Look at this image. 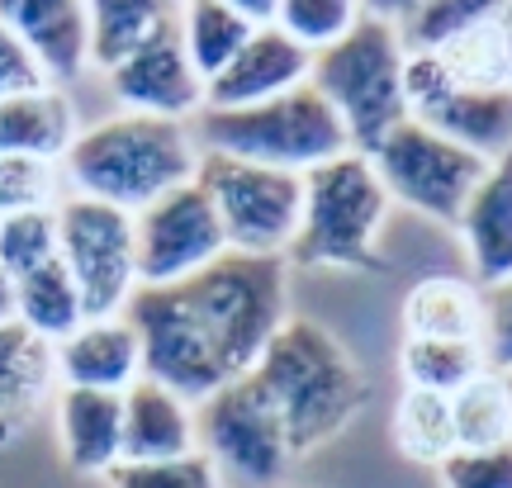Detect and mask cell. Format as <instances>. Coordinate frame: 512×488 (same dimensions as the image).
<instances>
[{
    "label": "cell",
    "mask_w": 512,
    "mask_h": 488,
    "mask_svg": "<svg viewBox=\"0 0 512 488\" xmlns=\"http://www.w3.org/2000/svg\"><path fill=\"white\" fill-rule=\"evenodd\" d=\"M403 389H427V394L451 398L470 380H479L489 361L479 342H427V337H403L399 351Z\"/></svg>",
    "instance_id": "obj_26"
},
{
    "label": "cell",
    "mask_w": 512,
    "mask_h": 488,
    "mask_svg": "<svg viewBox=\"0 0 512 488\" xmlns=\"http://www.w3.org/2000/svg\"><path fill=\"white\" fill-rule=\"evenodd\" d=\"M124 318L143 342V375L190 408L252 375L290 318L285 256H219L209 271L166 290H138Z\"/></svg>",
    "instance_id": "obj_1"
},
{
    "label": "cell",
    "mask_w": 512,
    "mask_h": 488,
    "mask_svg": "<svg viewBox=\"0 0 512 488\" xmlns=\"http://www.w3.org/2000/svg\"><path fill=\"white\" fill-rule=\"evenodd\" d=\"M62 204V166L43 157H0V218Z\"/></svg>",
    "instance_id": "obj_32"
},
{
    "label": "cell",
    "mask_w": 512,
    "mask_h": 488,
    "mask_svg": "<svg viewBox=\"0 0 512 488\" xmlns=\"http://www.w3.org/2000/svg\"><path fill=\"white\" fill-rule=\"evenodd\" d=\"M57 441L76 474H105L124 465V394L57 389Z\"/></svg>",
    "instance_id": "obj_18"
},
{
    "label": "cell",
    "mask_w": 512,
    "mask_h": 488,
    "mask_svg": "<svg viewBox=\"0 0 512 488\" xmlns=\"http://www.w3.org/2000/svg\"><path fill=\"white\" fill-rule=\"evenodd\" d=\"M456 233L479 290L508 280L512 275V152L489 162L484 181L475 185V195L465 199V209H460Z\"/></svg>",
    "instance_id": "obj_17"
},
{
    "label": "cell",
    "mask_w": 512,
    "mask_h": 488,
    "mask_svg": "<svg viewBox=\"0 0 512 488\" xmlns=\"http://www.w3.org/2000/svg\"><path fill=\"white\" fill-rule=\"evenodd\" d=\"M15 318V285H10V275L0 271V323H10Z\"/></svg>",
    "instance_id": "obj_39"
},
{
    "label": "cell",
    "mask_w": 512,
    "mask_h": 488,
    "mask_svg": "<svg viewBox=\"0 0 512 488\" xmlns=\"http://www.w3.org/2000/svg\"><path fill=\"white\" fill-rule=\"evenodd\" d=\"M110 488H223L219 465L204 451L176 455V460H124L105 474Z\"/></svg>",
    "instance_id": "obj_33"
},
{
    "label": "cell",
    "mask_w": 512,
    "mask_h": 488,
    "mask_svg": "<svg viewBox=\"0 0 512 488\" xmlns=\"http://www.w3.org/2000/svg\"><path fill=\"white\" fill-rule=\"evenodd\" d=\"M403 105H408V119L437 128L441 138L470 147L484 162L512 152V86H494V91L460 86L432 53H408Z\"/></svg>",
    "instance_id": "obj_11"
},
{
    "label": "cell",
    "mask_w": 512,
    "mask_h": 488,
    "mask_svg": "<svg viewBox=\"0 0 512 488\" xmlns=\"http://www.w3.org/2000/svg\"><path fill=\"white\" fill-rule=\"evenodd\" d=\"M195 446L219 465V474H233L256 488L280 484L294 460L285 427L256 375H242L195 403Z\"/></svg>",
    "instance_id": "obj_10"
},
{
    "label": "cell",
    "mask_w": 512,
    "mask_h": 488,
    "mask_svg": "<svg viewBox=\"0 0 512 488\" xmlns=\"http://www.w3.org/2000/svg\"><path fill=\"white\" fill-rule=\"evenodd\" d=\"M498 5L484 0H427V5H408L399 10V38L403 53H437L456 34H465L470 24L489 19Z\"/></svg>",
    "instance_id": "obj_31"
},
{
    "label": "cell",
    "mask_w": 512,
    "mask_h": 488,
    "mask_svg": "<svg viewBox=\"0 0 512 488\" xmlns=\"http://www.w3.org/2000/svg\"><path fill=\"white\" fill-rule=\"evenodd\" d=\"M403 5H370L361 10L356 29L328 53H313L309 86L332 105V114L347 128L351 152H370L389 128L408 119L403 105Z\"/></svg>",
    "instance_id": "obj_4"
},
{
    "label": "cell",
    "mask_w": 512,
    "mask_h": 488,
    "mask_svg": "<svg viewBox=\"0 0 512 488\" xmlns=\"http://www.w3.org/2000/svg\"><path fill=\"white\" fill-rule=\"evenodd\" d=\"M110 95L119 114H147V119H176V124H195L204 114V81L190 67L181 48V29L176 15L147 38L138 53H128L114 72H105Z\"/></svg>",
    "instance_id": "obj_13"
},
{
    "label": "cell",
    "mask_w": 512,
    "mask_h": 488,
    "mask_svg": "<svg viewBox=\"0 0 512 488\" xmlns=\"http://www.w3.org/2000/svg\"><path fill=\"white\" fill-rule=\"evenodd\" d=\"M389 214L380 176L370 171L361 152L332 157L304 176V204L299 228L285 252V266L299 271H380L384 261L375 252Z\"/></svg>",
    "instance_id": "obj_5"
},
{
    "label": "cell",
    "mask_w": 512,
    "mask_h": 488,
    "mask_svg": "<svg viewBox=\"0 0 512 488\" xmlns=\"http://www.w3.org/2000/svg\"><path fill=\"white\" fill-rule=\"evenodd\" d=\"M200 152L238 157V162L275 166L290 176H309L313 166L347 157V128L332 114V105L313 91L309 81L299 91H285L266 105L247 109H204L190 124Z\"/></svg>",
    "instance_id": "obj_6"
},
{
    "label": "cell",
    "mask_w": 512,
    "mask_h": 488,
    "mask_svg": "<svg viewBox=\"0 0 512 488\" xmlns=\"http://www.w3.org/2000/svg\"><path fill=\"white\" fill-rule=\"evenodd\" d=\"M403 337L484 346V290L456 275H427L403 294Z\"/></svg>",
    "instance_id": "obj_21"
},
{
    "label": "cell",
    "mask_w": 512,
    "mask_h": 488,
    "mask_svg": "<svg viewBox=\"0 0 512 488\" xmlns=\"http://www.w3.org/2000/svg\"><path fill=\"white\" fill-rule=\"evenodd\" d=\"M10 285H15V323H24L34 337H43V342L57 346L72 327L86 323L81 294H76L72 275L62 266V252H57L53 261H43L38 271L10 280Z\"/></svg>",
    "instance_id": "obj_24"
},
{
    "label": "cell",
    "mask_w": 512,
    "mask_h": 488,
    "mask_svg": "<svg viewBox=\"0 0 512 488\" xmlns=\"http://www.w3.org/2000/svg\"><path fill=\"white\" fill-rule=\"evenodd\" d=\"M176 29H181V48H185V57H190V67H195L200 81L209 86V81L247 48V38H252L256 29H266V24H256V19L242 10V0H228V5L200 0V5L176 10Z\"/></svg>",
    "instance_id": "obj_23"
},
{
    "label": "cell",
    "mask_w": 512,
    "mask_h": 488,
    "mask_svg": "<svg viewBox=\"0 0 512 488\" xmlns=\"http://www.w3.org/2000/svg\"><path fill=\"white\" fill-rule=\"evenodd\" d=\"M361 157L380 176L389 204L399 199L413 214H427L437 223H456L465 199L475 195V185L489 171L484 157H475L470 147L451 143V138H441L437 128L418 124V119H399Z\"/></svg>",
    "instance_id": "obj_7"
},
{
    "label": "cell",
    "mask_w": 512,
    "mask_h": 488,
    "mask_svg": "<svg viewBox=\"0 0 512 488\" xmlns=\"http://www.w3.org/2000/svg\"><path fill=\"white\" fill-rule=\"evenodd\" d=\"M0 19L19 34L38 62V72L48 86L67 91V81L91 67V24L86 5L72 0H0Z\"/></svg>",
    "instance_id": "obj_16"
},
{
    "label": "cell",
    "mask_w": 512,
    "mask_h": 488,
    "mask_svg": "<svg viewBox=\"0 0 512 488\" xmlns=\"http://www.w3.org/2000/svg\"><path fill=\"white\" fill-rule=\"evenodd\" d=\"M133 237H138V290L181 285L190 275L209 271L219 256H228L219 214L195 181L138 209Z\"/></svg>",
    "instance_id": "obj_12"
},
{
    "label": "cell",
    "mask_w": 512,
    "mask_h": 488,
    "mask_svg": "<svg viewBox=\"0 0 512 488\" xmlns=\"http://www.w3.org/2000/svg\"><path fill=\"white\" fill-rule=\"evenodd\" d=\"M503 384H508V398H512V370H508V375H503Z\"/></svg>",
    "instance_id": "obj_40"
},
{
    "label": "cell",
    "mask_w": 512,
    "mask_h": 488,
    "mask_svg": "<svg viewBox=\"0 0 512 488\" xmlns=\"http://www.w3.org/2000/svg\"><path fill=\"white\" fill-rule=\"evenodd\" d=\"M361 5L351 0H275V29L294 38L304 53H328L356 29Z\"/></svg>",
    "instance_id": "obj_30"
},
{
    "label": "cell",
    "mask_w": 512,
    "mask_h": 488,
    "mask_svg": "<svg viewBox=\"0 0 512 488\" xmlns=\"http://www.w3.org/2000/svg\"><path fill=\"white\" fill-rule=\"evenodd\" d=\"M57 380L53 342L34 337L24 323H0V436L19 432Z\"/></svg>",
    "instance_id": "obj_22"
},
{
    "label": "cell",
    "mask_w": 512,
    "mask_h": 488,
    "mask_svg": "<svg viewBox=\"0 0 512 488\" xmlns=\"http://www.w3.org/2000/svg\"><path fill=\"white\" fill-rule=\"evenodd\" d=\"M57 166H62V181L72 185V195L138 214L152 199L195 181L200 143L190 124H176V119L110 114V119L76 128L72 147L62 152Z\"/></svg>",
    "instance_id": "obj_2"
},
{
    "label": "cell",
    "mask_w": 512,
    "mask_h": 488,
    "mask_svg": "<svg viewBox=\"0 0 512 488\" xmlns=\"http://www.w3.org/2000/svg\"><path fill=\"white\" fill-rule=\"evenodd\" d=\"M498 34H503V57H508V81H512V5H498Z\"/></svg>",
    "instance_id": "obj_38"
},
{
    "label": "cell",
    "mask_w": 512,
    "mask_h": 488,
    "mask_svg": "<svg viewBox=\"0 0 512 488\" xmlns=\"http://www.w3.org/2000/svg\"><path fill=\"white\" fill-rule=\"evenodd\" d=\"M57 218V252L81 294L86 318H119L128 299L138 294V237L133 214L100 204V199L62 195L53 209Z\"/></svg>",
    "instance_id": "obj_9"
},
{
    "label": "cell",
    "mask_w": 512,
    "mask_h": 488,
    "mask_svg": "<svg viewBox=\"0 0 512 488\" xmlns=\"http://www.w3.org/2000/svg\"><path fill=\"white\" fill-rule=\"evenodd\" d=\"M219 228L228 237V252L238 256H285L299 228V204H304V176L275 171V166L238 162L219 152H200L195 171Z\"/></svg>",
    "instance_id": "obj_8"
},
{
    "label": "cell",
    "mask_w": 512,
    "mask_h": 488,
    "mask_svg": "<svg viewBox=\"0 0 512 488\" xmlns=\"http://www.w3.org/2000/svg\"><path fill=\"white\" fill-rule=\"evenodd\" d=\"M195 446V408L162 389L157 380H138L124 389V460H176Z\"/></svg>",
    "instance_id": "obj_19"
},
{
    "label": "cell",
    "mask_w": 512,
    "mask_h": 488,
    "mask_svg": "<svg viewBox=\"0 0 512 488\" xmlns=\"http://www.w3.org/2000/svg\"><path fill=\"white\" fill-rule=\"evenodd\" d=\"M38 86H48L43 72H38V62L29 57V48L19 43L15 29L0 19V100L24 95V91H38Z\"/></svg>",
    "instance_id": "obj_37"
},
{
    "label": "cell",
    "mask_w": 512,
    "mask_h": 488,
    "mask_svg": "<svg viewBox=\"0 0 512 488\" xmlns=\"http://www.w3.org/2000/svg\"><path fill=\"white\" fill-rule=\"evenodd\" d=\"M53 365L62 389H100V394H124L128 384L143 380V342L119 318H86L53 346Z\"/></svg>",
    "instance_id": "obj_15"
},
{
    "label": "cell",
    "mask_w": 512,
    "mask_h": 488,
    "mask_svg": "<svg viewBox=\"0 0 512 488\" xmlns=\"http://www.w3.org/2000/svg\"><path fill=\"white\" fill-rule=\"evenodd\" d=\"M484 361L489 370H512V275L484 290Z\"/></svg>",
    "instance_id": "obj_36"
},
{
    "label": "cell",
    "mask_w": 512,
    "mask_h": 488,
    "mask_svg": "<svg viewBox=\"0 0 512 488\" xmlns=\"http://www.w3.org/2000/svg\"><path fill=\"white\" fill-rule=\"evenodd\" d=\"M394 446L418 465H441L456 451L451 398L427 394V389H403L394 403Z\"/></svg>",
    "instance_id": "obj_28"
},
{
    "label": "cell",
    "mask_w": 512,
    "mask_h": 488,
    "mask_svg": "<svg viewBox=\"0 0 512 488\" xmlns=\"http://www.w3.org/2000/svg\"><path fill=\"white\" fill-rule=\"evenodd\" d=\"M57 256V218L53 209L43 214H10L0 218V271L19 280V275L38 271L43 261Z\"/></svg>",
    "instance_id": "obj_34"
},
{
    "label": "cell",
    "mask_w": 512,
    "mask_h": 488,
    "mask_svg": "<svg viewBox=\"0 0 512 488\" xmlns=\"http://www.w3.org/2000/svg\"><path fill=\"white\" fill-rule=\"evenodd\" d=\"M313 53H304L294 38H285L275 24L256 29L228 67H223L209 86H204V109H247L266 105L275 95L299 91L309 81Z\"/></svg>",
    "instance_id": "obj_14"
},
{
    "label": "cell",
    "mask_w": 512,
    "mask_h": 488,
    "mask_svg": "<svg viewBox=\"0 0 512 488\" xmlns=\"http://www.w3.org/2000/svg\"><path fill=\"white\" fill-rule=\"evenodd\" d=\"M437 470L441 488H512V441L494 451H451Z\"/></svg>",
    "instance_id": "obj_35"
},
{
    "label": "cell",
    "mask_w": 512,
    "mask_h": 488,
    "mask_svg": "<svg viewBox=\"0 0 512 488\" xmlns=\"http://www.w3.org/2000/svg\"><path fill=\"white\" fill-rule=\"evenodd\" d=\"M76 105L57 86L10 95L0 100V157H43L62 162V152L76 138Z\"/></svg>",
    "instance_id": "obj_20"
},
{
    "label": "cell",
    "mask_w": 512,
    "mask_h": 488,
    "mask_svg": "<svg viewBox=\"0 0 512 488\" xmlns=\"http://www.w3.org/2000/svg\"><path fill=\"white\" fill-rule=\"evenodd\" d=\"M171 15H176V5H157V0H95V5H86L91 67L95 72H114L162 24H171Z\"/></svg>",
    "instance_id": "obj_25"
},
{
    "label": "cell",
    "mask_w": 512,
    "mask_h": 488,
    "mask_svg": "<svg viewBox=\"0 0 512 488\" xmlns=\"http://www.w3.org/2000/svg\"><path fill=\"white\" fill-rule=\"evenodd\" d=\"M252 375L285 427L290 455H309L328 446L332 436H342L356 422L361 403H366L361 365L351 361L342 337L313 318H294V313L261 351Z\"/></svg>",
    "instance_id": "obj_3"
},
{
    "label": "cell",
    "mask_w": 512,
    "mask_h": 488,
    "mask_svg": "<svg viewBox=\"0 0 512 488\" xmlns=\"http://www.w3.org/2000/svg\"><path fill=\"white\" fill-rule=\"evenodd\" d=\"M456 451H494L512 441V398L498 370H484L460 394H451Z\"/></svg>",
    "instance_id": "obj_27"
},
{
    "label": "cell",
    "mask_w": 512,
    "mask_h": 488,
    "mask_svg": "<svg viewBox=\"0 0 512 488\" xmlns=\"http://www.w3.org/2000/svg\"><path fill=\"white\" fill-rule=\"evenodd\" d=\"M432 57H437L441 67H446V76L460 81V86H479V91L512 86L508 57H503V34H498V10L489 19H479V24H470L465 34H456Z\"/></svg>",
    "instance_id": "obj_29"
}]
</instances>
